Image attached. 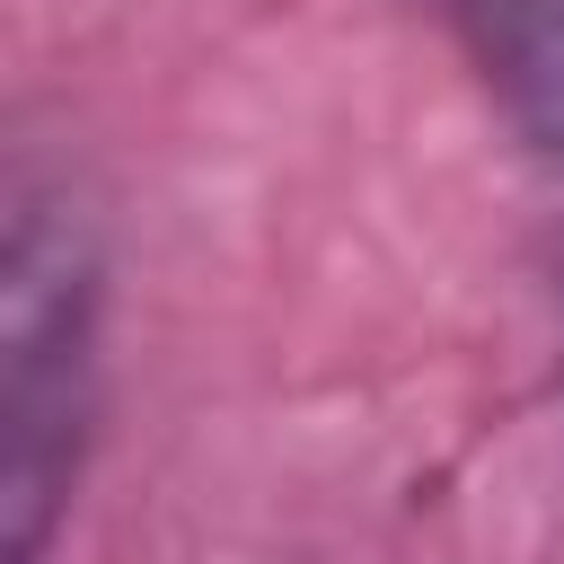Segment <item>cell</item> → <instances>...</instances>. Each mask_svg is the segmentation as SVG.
Masks as SVG:
<instances>
[{"label": "cell", "mask_w": 564, "mask_h": 564, "mask_svg": "<svg viewBox=\"0 0 564 564\" xmlns=\"http://www.w3.org/2000/svg\"><path fill=\"white\" fill-rule=\"evenodd\" d=\"M106 414V238L62 167L0 194V564H44Z\"/></svg>", "instance_id": "1"}, {"label": "cell", "mask_w": 564, "mask_h": 564, "mask_svg": "<svg viewBox=\"0 0 564 564\" xmlns=\"http://www.w3.org/2000/svg\"><path fill=\"white\" fill-rule=\"evenodd\" d=\"M494 115L564 167V0H423Z\"/></svg>", "instance_id": "2"}]
</instances>
